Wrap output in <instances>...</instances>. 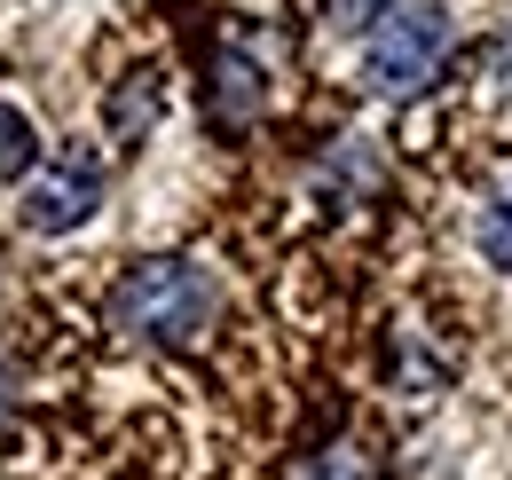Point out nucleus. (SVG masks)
<instances>
[{"label": "nucleus", "mask_w": 512, "mask_h": 480, "mask_svg": "<svg viewBox=\"0 0 512 480\" xmlns=\"http://www.w3.org/2000/svg\"><path fill=\"white\" fill-rule=\"evenodd\" d=\"M221 323V284L197 260H134L111 284V331L150 347H197Z\"/></svg>", "instance_id": "1"}, {"label": "nucleus", "mask_w": 512, "mask_h": 480, "mask_svg": "<svg viewBox=\"0 0 512 480\" xmlns=\"http://www.w3.org/2000/svg\"><path fill=\"white\" fill-rule=\"evenodd\" d=\"M449 40H457V24H449L442 0H402L379 32L363 40V87L386 95V103L426 95V87L442 79V63H449Z\"/></svg>", "instance_id": "2"}, {"label": "nucleus", "mask_w": 512, "mask_h": 480, "mask_svg": "<svg viewBox=\"0 0 512 480\" xmlns=\"http://www.w3.org/2000/svg\"><path fill=\"white\" fill-rule=\"evenodd\" d=\"M95 205H103V166H95L87 150H56L48 166H32L16 213H24V229H32V237H71Z\"/></svg>", "instance_id": "3"}, {"label": "nucleus", "mask_w": 512, "mask_h": 480, "mask_svg": "<svg viewBox=\"0 0 512 480\" xmlns=\"http://www.w3.org/2000/svg\"><path fill=\"white\" fill-rule=\"evenodd\" d=\"M260 103H268V79H260V63L245 48H221L213 71H205V119L221 126V134H245L260 119Z\"/></svg>", "instance_id": "4"}, {"label": "nucleus", "mask_w": 512, "mask_h": 480, "mask_svg": "<svg viewBox=\"0 0 512 480\" xmlns=\"http://www.w3.org/2000/svg\"><path fill=\"white\" fill-rule=\"evenodd\" d=\"M158 111H166V95H158V79H150V71H134L127 87H119V95H111V134H119V142H142V134H150V126H158Z\"/></svg>", "instance_id": "5"}, {"label": "nucleus", "mask_w": 512, "mask_h": 480, "mask_svg": "<svg viewBox=\"0 0 512 480\" xmlns=\"http://www.w3.org/2000/svg\"><path fill=\"white\" fill-rule=\"evenodd\" d=\"M32 166H40V134L16 103H0V181H24Z\"/></svg>", "instance_id": "6"}, {"label": "nucleus", "mask_w": 512, "mask_h": 480, "mask_svg": "<svg viewBox=\"0 0 512 480\" xmlns=\"http://www.w3.org/2000/svg\"><path fill=\"white\" fill-rule=\"evenodd\" d=\"M473 244H481V260H489V268H505V276H512V181L489 197V213H481Z\"/></svg>", "instance_id": "7"}, {"label": "nucleus", "mask_w": 512, "mask_h": 480, "mask_svg": "<svg viewBox=\"0 0 512 480\" xmlns=\"http://www.w3.org/2000/svg\"><path fill=\"white\" fill-rule=\"evenodd\" d=\"M394 8H402V0H339V8H331V24H339V32H363V40H371V32H379Z\"/></svg>", "instance_id": "8"}, {"label": "nucleus", "mask_w": 512, "mask_h": 480, "mask_svg": "<svg viewBox=\"0 0 512 480\" xmlns=\"http://www.w3.org/2000/svg\"><path fill=\"white\" fill-rule=\"evenodd\" d=\"M316 473L323 480H371V457H363V449H323Z\"/></svg>", "instance_id": "9"}, {"label": "nucleus", "mask_w": 512, "mask_h": 480, "mask_svg": "<svg viewBox=\"0 0 512 480\" xmlns=\"http://www.w3.org/2000/svg\"><path fill=\"white\" fill-rule=\"evenodd\" d=\"M497 79H505V87H512V24H505V32H497Z\"/></svg>", "instance_id": "10"}, {"label": "nucleus", "mask_w": 512, "mask_h": 480, "mask_svg": "<svg viewBox=\"0 0 512 480\" xmlns=\"http://www.w3.org/2000/svg\"><path fill=\"white\" fill-rule=\"evenodd\" d=\"M8 410H16V394H8V378H0V425H8Z\"/></svg>", "instance_id": "11"}]
</instances>
